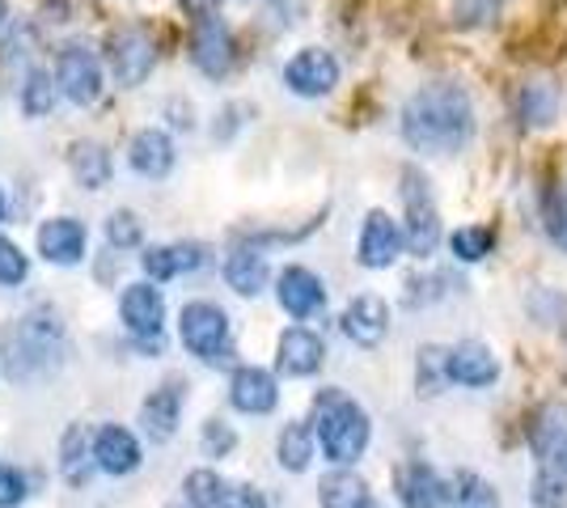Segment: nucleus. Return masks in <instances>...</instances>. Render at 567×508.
Wrapping results in <instances>:
<instances>
[{
  "instance_id": "obj_6",
  "label": "nucleus",
  "mask_w": 567,
  "mask_h": 508,
  "mask_svg": "<svg viewBox=\"0 0 567 508\" xmlns=\"http://www.w3.org/2000/svg\"><path fill=\"white\" fill-rule=\"evenodd\" d=\"M406 250V234H402V225L390 212H381L373 208L364 225H360V238H355V259L360 267H369V271H385V267L399 263V255Z\"/></svg>"
},
{
  "instance_id": "obj_35",
  "label": "nucleus",
  "mask_w": 567,
  "mask_h": 508,
  "mask_svg": "<svg viewBox=\"0 0 567 508\" xmlns=\"http://www.w3.org/2000/svg\"><path fill=\"white\" fill-rule=\"evenodd\" d=\"M55 90H60V81L48 73H30L22 85V111L25 115H48L51 106H55Z\"/></svg>"
},
{
  "instance_id": "obj_4",
  "label": "nucleus",
  "mask_w": 567,
  "mask_h": 508,
  "mask_svg": "<svg viewBox=\"0 0 567 508\" xmlns=\"http://www.w3.org/2000/svg\"><path fill=\"white\" fill-rule=\"evenodd\" d=\"M178 335H183V348L199 361H229V314L213 305V301H187L183 314H178Z\"/></svg>"
},
{
  "instance_id": "obj_41",
  "label": "nucleus",
  "mask_w": 567,
  "mask_h": 508,
  "mask_svg": "<svg viewBox=\"0 0 567 508\" xmlns=\"http://www.w3.org/2000/svg\"><path fill=\"white\" fill-rule=\"evenodd\" d=\"M25 500V475L0 462V508H18Z\"/></svg>"
},
{
  "instance_id": "obj_29",
  "label": "nucleus",
  "mask_w": 567,
  "mask_h": 508,
  "mask_svg": "<svg viewBox=\"0 0 567 508\" xmlns=\"http://www.w3.org/2000/svg\"><path fill=\"white\" fill-rule=\"evenodd\" d=\"M183 491H187V505H195V508H220V505H225V491H229V479L204 466V470H190L187 484H183Z\"/></svg>"
},
{
  "instance_id": "obj_44",
  "label": "nucleus",
  "mask_w": 567,
  "mask_h": 508,
  "mask_svg": "<svg viewBox=\"0 0 567 508\" xmlns=\"http://www.w3.org/2000/svg\"><path fill=\"white\" fill-rule=\"evenodd\" d=\"M0 220H4V191H0Z\"/></svg>"
},
{
  "instance_id": "obj_3",
  "label": "nucleus",
  "mask_w": 567,
  "mask_h": 508,
  "mask_svg": "<svg viewBox=\"0 0 567 508\" xmlns=\"http://www.w3.org/2000/svg\"><path fill=\"white\" fill-rule=\"evenodd\" d=\"M60 348H64V331H60V318L48 310H34L22 322H13L4 331V364H9V377L30 382V377H43L48 369H55L60 361Z\"/></svg>"
},
{
  "instance_id": "obj_23",
  "label": "nucleus",
  "mask_w": 567,
  "mask_h": 508,
  "mask_svg": "<svg viewBox=\"0 0 567 508\" xmlns=\"http://www.w3.org/2000/svg\"><path fill=\"white\" fill-rule=\"evenodd\" d=\"M204 263V246L178 242V246H148L141 255V267L148 280H174L178 271H195Z\"/></svg>"
},
{
  "instance_id": "obj_21",
  "label": "nucleus",
  "mask_w": 567,
  "mask_h": 508,
  "mask_svg": "<svg viewBox=\"0 0 567 508\" xmlns=\"http://www.w3.org/2000/svg\"><path fill=\"white\" fill-rule=\"evenodd\" d=\"M178 162V153H174V141H169L166 132H157V127H144L132 136V145H127V166L136 169L141 178H166L169 169Z\"/></svg>"
},
{
  "instance_id": "obj_9",
  "label": "nucleus",
  "mask_w": 567,
  "mask_h": 508,
  "mask_svg": "<svg viewBox=\"0 0 567 508\" xmlns=\"http://www.w3.org/2000/svg\"><path fill=\"white\" fill-rule=\"evenodd\" d=\"M284 85L297 97H327L339 85V60L327 48H306L297 51L284 64Z\"/></svg>"
},
{
  "instance_id": "obj_17",
  "label": "nucleus",
  "mask_w": 567,
  "mask_h": 508,
  "mask_svg": "<svg viewBox=\"0 0 567 508\" xmlns=\"http://www.w3.org/2000/svg\"><path fill=\"white\" fill-rule=\"evenodd\" d=\"M85 242H90V234H85V225L72 217H51L39 225V255L55 267H72L85 259Z\"/></svg>"
},
{
  "instance_id": "obj_39",
  "label": "nucleus",
  "mask_w": 567,
  "mask_h": 508,
  "mask_svg": "<svg viewBox=\"0 0 567 508\" xmlns=\"http://www.w3.org/2000/svg\"><path fill=\"white\" fill-rule=\"evenodd\" d=\"M199 440H204V454H208V458H229L237 445L234 428H229L225 419H208L204 433H199Z\"/></svg>"
},
{
  "instance_id": "obj_18",
  "label": "nucleus",
  "mask_w": 567,
  "mask_h": 508,
  "mask_svg": "<svg viewBox=\"0 0 567 508\" xmlns=\"http://www.w3.org/2000/svg\"><path fill=\"white\" fill-rule=\"evenodd\" d=\"M385 331H390V305L381 301L378 292L352 297V305L343 310V335L360 343V348H378Z\"/></svg>"
},
{
  "instance_id": "obj_2",
  "label": "nucleus",
  "mask_w": 567,
  "mask_h": 508,
  "mask_svg": "<svg viewBox=\"0 0 567 508\" xmlns=\"http://www.w3.org/2000/svg\"><path fill=\"white\" fill-rule=\"evenodd\" d=\"M313 436H318V449L327 454V462L352 466L369 449L373 424H369V412L343 390H322L313 398Z\"/></svg>"
},
{
  "instance_id": "obj_12",
  "label": "nucleus",
  "mask_w": 567,
  "mask_h": 508,
  "mask_svg": "<svg viewBox=\"0 0 567 508\" xmlns=\"http://www.w3.org/2000/svg\"><path fill=\"white\" fill-rule=\"evenodd\" d=\"M118 318L132 335L141 339H157L162 326H166V301L153 284H127L123 297H118Z\"/></svg>"
},
{
  "instance_id": "obj_22",
  "label": "nucleus",
  "mask_w": 567,
  "mask_h": 508,
  "mask_svg": "<svg viewBox=\"0 0 567 508\" xmlns=\"http://www.w3.org/2000/svg\"><path fill=\"white\" fill-rule=\"evenodd\" d=\"M183 403H187V394L178 382H166V386H157L148 398L141 403V428L153 440H169V436L178 433V415H183Z\"/></svg>"
},
{
  "instance_id": "obj_20",
  "label": "nucleus",
  "mask_w": 567,
  "mask_h": 508,
  "mask_svg": "<svg viewBox=\"0 0 567 508\" xmlns=\"http://www.w3.org/2000/svg\"><path fill=\"white\" fill-rule=\"evenodd\" d=\"M322 361H327V348H322V339L313 335V331L292 326V331L280 335V348H276L280 373H288V377H313L322 369Z\"/></svg>"
},
{
  "instance_id": "obj_19",
  "label": "nucleus",
  "mask_w": 567,
  "mask_h": 508,
  "mask_svg": "<svg viewBox=\"0 0 567 508\" xmlns=\"http://www.w3.org/2000/svg\"><path fill=\"white\" fill-rule=\"evenodd\" d=\"M141 440L118 428V424H102L94 433V466L106 475H132L141 466Z\"/></svg>"
},
{
  "instance_id": "obj_32",
  "label": "nucleus",
  "mask_w": 567,
  "mask_h": 508,
  "mask_svg": "<svg viewBox=\"0 0 567 508\" xmlns=\"http://www.w3.org/2000/svg\"><path fill=\"white\" fill-rule=\"evenodd\" d=\"M453 505L457 508H499V496L496 487L487 484V479H478L471 470H462V475H453Z\"/></svg>"
},
{
  "instance_id": "obj_42",
  "label": "nucleus",
  "mask_w": 567,
  "mask_h": 508,
  "mask_svg": "<svg viewBox=\"0 0 567 508\" xmlns=\"http://www.w3.org/2000/svg\"><path fill=\"white\" fill-rule=\"evenodd\" d=\"M267 500H262L259 487L250 484H229V491H225V505L220 508H262Z\"/></svg>"
},
{
  "instance_id": "obj_13",
  "label": "nucleus",
  "mask_w": 567,
  "mask_h": 508,
  "mask_svg": "<svg viewBox=\"0 0 567 508\" xmlns=\"http://www.w3.org/2000/svg\"><path fill=\"white\" fill-rule=\"evenodd\" d=\"M394 484H399L402 508H450L453 505V484L441 479L427 462H406L399 475H394Z\"/></svg>"
},
{
  "instance_id": "obj_24",
  "label": "nucleus",
  "mask_w": 567,
  "mask_h": 508,
  "mask_svg": "<svg viewBox=\"0 0 567 508\" xmlns=\"http://www.w3.org/2000/svg\"><path fill=\"white\" fill-rule=\"evenodd\" d=\"M225 284L241 297H259L267 289V259L255 246H234L225 259Z\"/></svg>"
},
{
  "instance_id": "obj_27",
  "label": "nucleus",
  "mask_w": 567,
  "mask_h": 508,
  "mask_svg": "<svg viewBox=\"0 0 567 508\" xmlns=\"http://www.w3.org/2000/svg\"><path fill=\"white\" fill-rule=\"evenodd\" d=\"M369 500H373L369 484L352 470H334L318 484V505L322 508H364Z\"/></svg>"
},
{
  "instance_id": "obj_26",
  "label": "nucleus",
  "mask_w": 567,
  "mask_h": 508,
  "mask_svg": "<svg viewBox=\"0 0 567 508\" xmlns=\"http://www.w3.org/2000/svg\"><path fill=\"white\" fill-rule=\"evenodd\" d=\"M69 162H72V178H76L85 191H102V187H106V178H111V153L102 145L81 141V145H72Z\"/></svg>"
},
{
  "instance_id": "obj_45",
  "label": "nucleus",
  "mask_w": 567,
  "mask_h": 508,
  "mask_svg": "<svg viewBox=\"0 0 567 508\" xmlns=\"http://www.w3.org/2000/svg\"><path fill=\"white\" fill-rule=\"evenodd\" d=\"M364 508H381V505H378V500H369V505H364Z\"/></svg>"
},
{
  "instance_id": "obj_36",
  "label": "nucleus",
  "mask_w": 567,
  "mask_h": 508,
  "mask_svg": "<svg viewBox=\"0 0 567 508\" xmlns=\"http://www.w3.org/2000/svg\"><path fill=\"white\" fill-rule=\"evenodd\" d=\"M529 500H534V508H564L567 475H559V470H538V475H534V487H529Z\"/></svg>"
},
{
  "instance_id": "obj_37",
  "label": "nucleus",
  "mask_w": 567,
  "mask_h": 508,
  "mask_svg": "<svg viewBox=\"0 0 567 508\" xmlns=\"http://www.w3.org/2000/svg\"><path fill=\"white\" fill-rule=\"evenodd\" d=\"M546 234L559 250H567V183L555 187L550 199H546Z\"/></svg>"
},
{
  "instance_id": "obj_10",
  "label": "nucleus",
  "mask_w": 567,
  "mask_h": 508,
  "mask_svg": "<svg viewBox=\"0 0 567 508\" xmlns=\"http://www.w3.org/2000/svg\"><path fill=\"white\" fill-rule=\"evenodd\" d=\"M55 81H60V94L76 102V106H90L102 94V64L90 48L81 43H69L55 60Z\"/></svg>"
},
{
  "instance_id": "obj_28",
  "label": "nucleus",
  "mask_w": 567,
  "mask_h": 508,
  "mask_svg": "<svg viewBox=\"0 0 567 508\" xmlns=\"http://www.w3.org/2000/svg\"><path fill=\"white\" fill-rule=\"evenodd\" d=\"M313 445H318V436L309 424H288L276 440V454H280V466L284 470H292V475H301L309 470V462H313Z\"/></svg>"
},
{
  "instance_id": "obj_30",
  "label": "nucleus",
  "mask_w": 567,
  "mask_h": 508,
  "mask_svg": "<svg viewBox=\"0 0 567 508\" xmlns=\"http://www.w3.org/2000/svg\"><path fill=\"white\" fill-rule=\"evenodd\" d=\"M90 458H94L90 436H85V428L72 424L69 433H64V440H60V470H64V479H69V484H81V479H85V462Z\"/></svg>"
},
{
  "instance_id": "obj_8",
  "label": "nucleus",
  "mask_w": 567,
  "mask_h": 508,
  "mask_svg": "<svg viewBox=\"0 0 567 508\" xmlns=\"http://www.w3.org/2000/svg\"><path fill=\"white\" fill-rule=\"evenodd\" d=\"M153 60H157V51H153V39L144 34L141 25H123L106 43V64H111L118 85H127V90L141 85L144 76L153 73Z\"/></svg>"
},
{
  "instance_id": "obj_25",
  "label": "nucleus",
  "mask_w": 567,
  "mask_h": 508,
  "mask_svg": "<svg viewBox=\"0 0 567 508\" xmlns=\"http://www.w3.org/2000/svg\"><path fill=\"white\" fill-rule=\"evenodd\" d=\"M559 115V94H555V85L543 81V76H534V81H525L517 90V120L520 127H550Z\"/></svg>"
},
{
  "instance_id": "obj_15",
  "label": "nucleus",
  "mask_w": 567,
  "mask_h": 508,
  "mask_svg": "<svg viewBox=\"0 0 567 508\" xmlns=\"http://www.w3.org/2000/svg\"><path fill=\"white\" fill-rule=\"evenodd\" d=\"M450 382L466 390H487L499 382V361L496 352L487 348V343H478V339H466V343H457L450 348Z\"/></svg>"
},
{
  "instance_id": "obj_1",
  "label": "nucleus",
  "mask_w": 567,
  "mask_h": 508,
  "mask_svg": "<svg viewBox=\"0 0 567 508\" xmlns=\"http://www.w3.org/2000/svg\"><path fill=\"white\" fill-rule=\"evenodd\" d=\"M402 141L427 157H453L474 141V102L453 81L420 85L402 106Z\"/></svg>"
},
{
  "instance_id": "obj_34",
  "label": "nucleus",
  "mask_w": 567,
  "mask_h": 508,
  "mask_svg": "<svg viewBox=\"0 0 567 508\" xmlns=\"http://www.w3.org/2000/svg\"><path fill=\"white\" fill-rule=\"evenodd\" d=\"M504 0H453L450 25L453 30H478V25L496 22Z\"/></svg>"
},
{
  "instance_id": "obj_38",
  "label": "nucleus",
  "mask_w": 567,
  "mask_h": 508,
  "mask_svg": "<svg viewBox=\"0 0 567 508\" xmlns=\"http://www.w3.org/2000/svg\"><path fill=\"white\" fill-rule=\"evenodd\" d=\"M25 271H30V263H25L22 246L9 242V238H0V284H4V289L22 284Z\"/></svg>"
},
{
  "instance_id": "obj_40",
  "label": "nucleus",
  "mask_w": 567,
  "mask_h": 508,
  "mask_svg": "<svg viewBox=\"0 0 567 508\" xmlns=\"http://www.w3.org/2000/svg\"><path fill=\"white\" fill-rule=\"evenodd\" d=\"M106 242L115 246V250L136 246L141 242V220L132 217V212H111V220H106Z\"/></svg>"
},
{
  "instance_id": "obj_14",
  "label": "nucleus",
  "mask_w": 567,
  "mask_h": 508,
  "mask_svg": "<svg viewBox=\"0 0 567 508\" xmlns=\"http://www.w3.org/2000/svg\"><path fill=\"white\" fill-rule=\"evenodd\" d=\"M276 301H280L284 314L313 318L327 305V284L309 267H284L280 280H276Z\"/></svg>"
},
{
  "instance_id": "obj_16",
  "label": "nucleus",
  "mask_w": 567,
  "mask_h": 508,
  "mask_svg": "<svg viewBox=\"0 0 567 508\" xmlns=\"http://www.w3.org/2000/svg\"><path fill=\"white\" fill-rule=\"evenodd\" d=\"M229 403L241 415H267L276 412V403H280V386H276V377L267 369L241 364L234 373V382H229Z\"/></svg>"
},
{
  "instance_id": "obj_46",
  "label": "nucleus",
  "mask_w": 567,
  "mask_h": 508,
  "mask_svg": "<svg viewBox=\"0 0 567 508\" xmlns=\"http://www.w3.org/2000/svg\"><path fill=\"white\" fill-rule=\"evenodd\" d=\"M169 508H195V505H169Z\"/></svg>"
},
{
  "instance_id": "obj_11",
  "label": "nucleus",
  "mask_w": 567,
  "mask_h": 508,
  "mask_svg": "<svg viewBox=\"0 0 567 508\" xmlns=\"http://www.w3.org/2000/svg\"><path fill=\"white\" fill-rule=\"evenodd\" d=\"M190 64L204 76H225L234 64V39L229 25L220 22L216 13H199L190 25Z\"/></svg>"
},
{
  "instance_id": "obj_5",
  "label": "nucleus",
  "mask_w": 567,
  "mask_h": 508,
  "mask_svg": "<svg viewBox=\"0 0 567 508\" xmlns=\"http://www.w3.org/2000/svg\"><path fill=\"white\" fill-rule=\"evenodd\" d=\"M402 204H406V250L415 255V259H427V255H436V246H441V212H436V204H432V191H427L424 174L420 169H402Z\"/></svg>"
},
{
  "instance_id": "obj_7",
  "label": "nucleus",
  "mask_w": 567,
  "mask_h": 508,
  "mask_svg": "<svg viewBox=\"0 0 567 508\" xmlns=\"http://www.w3.org/2000/svg\"><path fill=\"white\" fill-rule=\"evenodd\" d=\"M529 449L538 470L567 475V403H543L529 419Z\"/></svg>"
},
{
  "instance_id": "obj_31",
  "label": "nucleus",
  "mask_w": 567,
  "mask_h": 508,
  "mask_svg": "<svg viewBox=\"0 0 567 508\" xmlns=\"http://www.w3.org/2000/svg\"><path fill=\"white\" fill-rule=\"evenodd\" d=\"M450 246H453V259H457V263H478V259H487V255H492L496 234H492L487 225H466V229H457V234H453Z\"/></svg>"
},
{
  "instance_id": "obj_33",
  "label": "nucleus",
  "mask_w": 567,
  "mask_h": 508,
  "mask_svg": "<svg viewBox=\"0 0 567 508\" xmlns=\"http://www.w3.org/2000/svg\"><path fill=\"white\" fill-rule=\"evenodd\" d=\"M420 394H441V386H450V348H424L420 352V369H415Z\"/></svg>"
},
{
  "instance_id": "obj_43",
  "label": "nucleus",
  "mask_w": 567,
  "mask_h": 508,
  "mask_svg": "<svg viewBox=\"0 0 567 508\" xmlns=\"http://www.w3.org/2000/svg\"><path fill=\"white\" fill-rule=\"evenodd\" d=\"M4 22H9V4L0 0V30H4Z\"/></svg>"
}]
</instances>
